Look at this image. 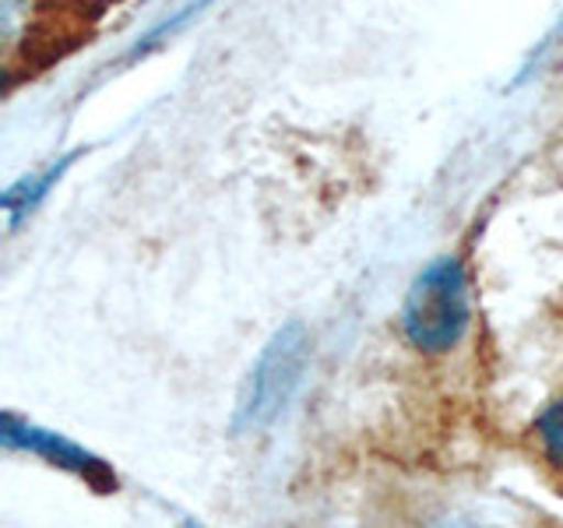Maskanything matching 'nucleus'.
<instances>
[{"label":"nucleus","instance_id":"nucleus-4","mask_svg":"<svg viewBox=\"0 0 563 528\" xmlns=\"http://www.w3.org/2000/svg\"><path fill=\"white\" fill-rule=\"evenodd\" d=\"M78 155H67L60 158V163H53L49 169L43 173H35V176H25L22 184H14L8 194H4V211L11 216V222H22L29 211H35L43 201H46V194L53 190V184H60V176L70 169V163H75Z\"/></svg>","mask_w":563,"mask_h":528},{"label":"nucleus","instance_id":"nucleus-5","mask_svg":"<svg viewBox=\"0 0 563 528\" xmlns=\"http://www.w3.org/2000/svg\"><path fill=\"white\" fill-rule=\"evenodd\" d=\"M536 440H539L542 458L563 480V395L545 405L542 416L536 419Z\"/></svg>","mask_w":563,"mask_h":528},{"label":"nucleus","instance_id":"nucleus-7","mask_svg":"<svg viewBox=\"0 0 563 528\" xmlns=\"http://www.w3.org/2000/svg\"><path fill=\"white\" fill-rule=\"evenodd\" d=\"M184 528H198V525H184Z\"/></svg>","mask_w":563,"mask_h":528},{"label":"nucleus","instance_id":"nucleus-2","mask_svg":"<svg viewBox=\"0 0 563 528\" xmlns=\"http://www.w3.org/2000/svg\"><path fill=\"white\" fill-rule=\"evenodd\" d=\"M310 363V334L299 321L278 328L268 345L261 349L251 374L243 381V392L236 402L233 430L236 433H261L289 409L299 384H303Z\"/></svg>","mask_w":563,"mask_h":528},{"label":"nucleus","instance_id":"nucleus-6","mask_svg":"<svg viewBox=\"0 0 563 528\" xmlns=\"http://www.w3.org/2000/svg\"><path fill=\"white\" fill-rule=\"evenodd\" d=\"M430 528H486V525L468 521V518H444V521H437V525H430Z\"/></svg>","mask_w":563,"mask_h":528},{"label":"nucleus","instance_id":"nucleus-1","mask_svg":"<svg viewBox=\"0 0 563 528\" xmlns=\"http://www.w3.org/2000/svg\"><path fill=\"white\" fill-rule=\"evenodd\" d=\"M472 321L468 275L457 257H437L422 268L401 304V334L422 356H444L465 339Z\"/></svg>","mask_w":563,"mask_h":528},{"label":"nucleus","instance_id":"nucleus-3","mask_svg":"<svg viewBox=\"0 0 563 528\" xmlns=\"http://www.w3.org/2000/svg\"><path fill=\"white\" fill-rule=\"evenodd\" d=\"M0 440H4V448H11V451L35 454V458H43V462H49V465L78 475V480H85L99 493H113L117 490L113 469L106 465L102 458H96L92 451H85L81 444H75V440H67L64 433L43 430V427H35V422H25V419H18L14 413H8Z\"/></svg>","mask_w":563,"mask_h":528}]
</instances>
